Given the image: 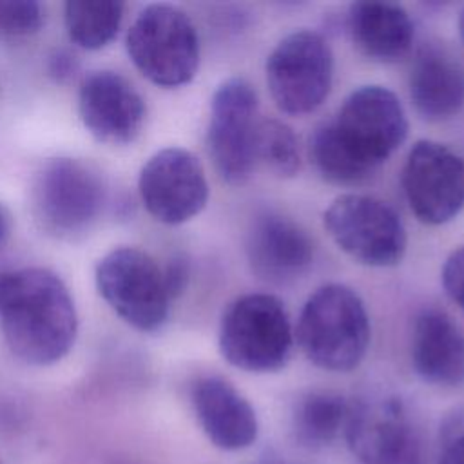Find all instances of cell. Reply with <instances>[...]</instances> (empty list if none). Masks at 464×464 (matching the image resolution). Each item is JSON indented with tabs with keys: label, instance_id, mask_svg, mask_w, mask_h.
I'll list each match as a JSON object with an SVG mask.
<instances>
[{
	"label": "cell",
	"instance_id": "1",
	"mask_svg": "<svg viewBox=\"0 0 464 464\" xmlns=\"http://www.w3.org/2000/svg\"><path fill=\"white\" fill-rule=\"evenodd\" d=\"M0 326L20 361L45 366L72 348L78 315L69 288L54 272L16 268L0 272Z\"/></svg>",
	"mask_w": 464,
	"mask_h": 464
},
{
	"label": "cell",
	"instance_id": "2",
	"mask_svg": "<svg viewBox=\"0 0 464 464\" xmlns=\"http://www.w3.org/2000/svg\"><path fill=\"white\" fill-rule=\"evenodd\" d=\"M370 317L359 294L328 283L304 301L297 341L310 362L328 372H350L361 364L370 344Z\"/></svg>",
	"mask_w": 464,
	"mask_h": 464
},
{
	"label": "cell",
	"instance_id": "3",
	"mask_svg": "<svg viewBox=\"0 0 464 464\" xmlns=\"http://www.w3.org/2000/svg\"><path fill=\"white\" fill-rule=\"evenodd\" d=\"M218 343L228 364L266 373L286 364L294 334L288 314L276 295L245 294L223 312Z\"/></svg>",
	"mask_w": 464,
	"mask_h": 464
},
{
	"label": "cell",
	"instance_id": "4",
	"mask_svg": "<svg viewBox=\"0 0 464 464\" xmlns=\"http://www.w3.org/2000/svg\"><path fill=\"white\" fill-rule=\"evenodd\" d=\"M127 53L152 83L179 87L198 71L199 36L185 11L170 4H150L127 33Z\"/></svg>",
	"mask_w": 464,
	"mask_h": 464
},
{
	"label": "cell",
	"instance_id": "5",
	"mask_svg": "<svg viewBox=\"0 0 464 464\" xmlns=\"http://www.w3.org/2000/svg\"><path fill=\"white\" fill-rule=\"evenodd\" d=\"M31 201L44 230L74 237L87 232L98 219L105 203V183L83 160L51 158L33 179Z\"/></svg>",
	"mask_w": 464,
	"mask_h": 464
},
{
	"label": "cell",
	"instance_id": "6",
	"mask_svg": "<svg viewBox=\"0 0 464 464\" xmlns=\"http://www.w3.org/2000/svg\"><path fill=\"white\" fill-rule=\"evenodd\" d=\"M323 225L344 254L366 266H393L408 246L397 212L373 196L341 194L324 210Z\"/></svg>",
	"mask_w": 464,
	"mask_h": 464
},
{
	"label": "cell",
	"instance_id": "7",
	"mask_svg": "<svg viewBox=\"0 0 464 464\" xmlns=\"http://www.w3.org/2000/svg\"><path fill=\"white\" fill-rule=\"evenodd\" d=\"M96 286L105 303L132 328L160 330L170 306L163 270L143 250L118 246L96 265Z\"/></svg>",
	"mask_w": 464,
	"mask_h": 464
},
{
	"label": "cell",
	"instance_id": "8",
	"mask_svg": "<svg viewBox=\"0 0 464 464\" xmlns=\"http://www.w3.org/2000/svg\"><path fill=\"white\" fill-rule=\"evenodd\" d=\"M266 85L279 111L294 116L315 111L330 92L334 56L315 31L286 34L266 58Z\"/></svg>",
	"mask_w": 464,
	"mask_h": 464
},
{
	"label": "cell",
	"instance_id": "9",
	"mask_svg": "<svg viewBox=\"0 0 464 464\" xmlns=\"http://www.w3.org/2000/svg\"><path fill=\"white\" fill-rule=\"evenodd\" d=\"M330 125L339 141L372 174L408 136L404 107L395 92L382 85L352 91Z\"/></svg>",
	"mask_w": 464,
	"mask_h": 464
},
{
	"label": "cell",
	"instance_id": "10",
	"mask_svg": "<svg viewBox=\"0 0 464 464\" xmlns=\"http://www.w3.org/2000/svg\"><path fill=\"white\" fill-rule=\"evenodd\" d=\"M257 94L245 80L232 76L218 85L210 100L207 145L210 158L228 183L248 179L256 163Z\"/></svg>",
	"mask_w": 464,
	"mask_h": 464
},
{
	"label": "cell",
	"instance_id": "11",
	"mask_svg": "<svg viewBox=\"0 0 464 464\" xmlns=\"http://www.w3.org/2000/svg\"><path fill=\"white\" fill-rule=\"evenodd\" d=\"M401 181L410 210L424 225L448 223L464 207V160L444 143L415 141Z\"/></svg>",
	"mask_w": 464,
	"mask_h": 464
},
{
	"label": "cell",
	"instance_id": "12",
	"mask_svg": "<svg viewBox=\"0 0 464 464\" xmlns=\"http://www.w3.org/2000/svg\"><path fill=\"white\" fill-rule=\"evenodd\" d=\"M138 190L147 212L165 225L192 219L208 199L201 161L181 147H167L152 154L140 170Z\"/></svg>",
	"mask_w": 464,
	"mask_h": 464
},
{
	"label": "cell",
	"instance_id": "13",
	"mask_svg": "<svg viewBox=\"0 0 464 464\" xmlns=\"http://www.w3.org/2000/svg\"><path fill=\"white\" fill-rule=\"evenodd\" d=\"M78 111L85 129L107 145L134 141L145 121L141 94L116 71H94L83 78Z\"/></svg>",
	"mask_w": 464,
	"mask_h": 464
},
{
	"label": "cell",
	"instance_id": "14",
	"mask_svg": "<svg viewBox=\"0 0 464 464\" xmlns=\"http://www.w3.org/2000/svg\"><path fill=\"white\" fill-rule=\"evenodd\" d=\"M344 435L362 464H404L411 453V430L395 397L375 395L350 404Z\"/></svg>",
	"mask_w": 464,
	"mask_h": 464
},
{
	"label": "cell",
	"instance_id": "15",
	"mask_svg": "<svg viewBox=\"0 0 464 464\" xmlns=\"http://www.w3.org/2000/svg\"><path fill=\"white\" fill-rule=\"evenodd\" d=\"M245 250L254 274L270 283H288L301 277L314 259L308 234L290 218L272 210L252 219Z\"/></svg>",
	"mask_w": 464,
	"mask_h": 464
},
{
	"label": "cell",
	"instance_id": "16",
	"mask_svg": "<svg viewBox=\"0 0 464 464\" xmlns=\"http://www.w3.org/2000/svg\"><path fill=\"white\" fill-rule=\"evenodd\" d=\"M192 406L214 446L237 451L257 439L256 411L228 381L216 375L198 379L192 386Z\"/></svg>",
	"mask_w": 464,
	"mask_h": 464
},
{
	"label": "cell",
	"instance_id": "17",
	"mask_svg": "<svg viewBox=\"0 0 464 464\" xmlns=\"http://www.w3.org/2000/svg\"><path fill=\"white\" fill-rule=\"evenodd\" d=\"M411 364L430 384H464V330L442 310H422L413 323Z\"/></svg>",
	"mask_w": 464,
	"mask_h": 464
},
{
	"label": "cell",
	"instance_id": "18",
	"mask_svg": "<svg viewBox=\"0 0 464 464\" xmlns=\"http://www.w3.org/2000/svg\"><path fill=\"white\" fill-rule=\"evenodd\" d=\"M348 31L362 54L382 63H395L406 58L415 34L408 11L390 2L352 4Z\"/></svg>",
	"mask_w": 464,
	"mask_h": 464
},
{
	"label": "cell",
	"instance_id": "19",
	"mask_svg": "<svg viewBox=\"0 0 464 464\" xmlns=\"http://www.w3.org/2000/svg\"><path fill=\"white\" fill-rule=\"evenodd\" d=\"M410 98L428 120L457 116L464 109V69L440 47H422L410 71Z\"/></svg>",
	"mask_w": 464,
	"mask_h": 464
},
{
	"label": "cell",
	"instance_id": "20",
	"mask_svg": "<svg viewBox=\"0 0 464 464\" xmlns=\"http://www.w3.org/2000/svg\"><path fill=\"white\" fill-rule=\"evenodd\" d=\"M350 402L334 392H312L304 395L294 413L297 440L317 448L330 444L346 426Z\"/></svg>",
	"mask_w": 464,
	"mask_h": 464
},
{
	"label": "cell",
	"instance_id": "21",
	"mask_svg": "<svg viewBox=\"0 0 464 464\" xmlns=\"http://www.w3.org/2000/svg\"><path fill=\"white\" fill-rule=\"evenodd\" d=\"M123 4L114 0H71L65 4V27L71 40L83 49H102L116 34Z\"/></svg>",
	"mask_w": 464,
	"mask_h": 464
},
{
	"label": "cell",
	"instance_id": "22",
	"mask_svg": "<svg viewBox=\"0 0 464 464\" xmlns=\"http://www.w3.org/2000/svg\"><path fill=\"white\" fill-rule=\"evenodd\" d=\"M310 156L319 174L332 183L350 185L372 176V172L339 141L330 121L319 125L312 134Z\"/></svg>",
	"mask_w": 464,
	"mask_h": 464
},
{
	"label": "cell",
	"instance_id": "23",
	"mask_svg": "<svg viewBox=\"0 0 464 464\" xmlns=\"http://www.w3.org/2000/svg\"><path fill=\"white\" fill-rule=\"evenodd\" d=\"M256 160L263 161L274 174L290 178L301 167L299 145L294 130L281 120H259L256 129Z\"/></svg>",
	"mask_w": 464,
	"mask_h": 464
},
{
	"label": "cell",
	"instance_id": "24",
	"mask_svg": "<svg viewBox=\"0 0 464 464\" xmlns=\"http://www.w3.org/2000/svg\"><path fill=\"white\" fill-rule=\"evenodd\" d=\"M44 24L42 5L34 0H0V36L34 34Z\"/></svg>",
	"mask_w": 464,
	"mask_h": 464
},
{
	"label": "cell",
	"instance_id": "25",
	"mask_svg": "<svg viewBox=\"0 0 464 464\" xmlns=\"http://www.w3.org/2000/svg\"><path fill=\"white\" fill-rule=\"evenodd\" d=\"M440 281L448 297L464 312V245L446 257Z\"/></svg>",
	"mask_w": 464,
	"mask_h": 464
},
{
	"label": "cell",
	"instance_id": "26",
	"mask_svg": "<svg viewBox=\"0 0 464 464\" xmlns=\"http://www.w3.org/2000/svg\"><path fill=\"white\" fill-rule=\"evenodd\" d=\"M163 279H165V286H167V292H169L170 299L178 297L188 283V263H187V259L181 257V256L172 257L169 261V265L163 268Z\"/></svg>",
	"mask_w": 464,
	"mask_h": 464
},
{
	"label": "cell",
	"instance_id": "27",
	"mask_svg": "<svg viewBox=\"0 0 464 464\" xmlns=\"http://www.w3.org/2000/svg\"><path fill=\"white\" fill-rule=\"evenodd\" d=\"M78 69V60L65 49H56L47 62V72L56 82L69 80Z\"/></svg>",
	"mask_w": 464,
	"mask_h": 464
},
{
	"label": "cell",
	"instance_id": "28",
	"mask_svg": "<svg viewBox=\"0 0 464 464\" xmlns=\"http://www.w3.org/2000/svg\"><path fill=\"white\" fill-rule=\"evenodd\" d=\"M437 464H464V435L446 446Z\"/></svg>",
	"mask_w": 464,
	"mask_h": 464
},
{
	"label": "cell",
	"instance_id": "29",
	"mask_svg": "<svg viewBox=\"0 0 464 464\" xmlns=\"http://www.w3.org/2000/svg\"><path fill=\"white\" fill-rule=\"evenodd\" d=\"M11 232V216L5 210V207L0 203V246L7 241Z\"/></svg>",
	"mask_w": 464,
	"mask_h": 464
},
{
	"label": "cell",
	"instance_id": "30",
	"mask_svg": "<svg viewBox=\"0 0 464 464\" xmlns=\"http://www.w3.org/2000/svg\"><path fill=\"white\" fill-rule=\"evenodd\" d=\"M459 29H460V38L464 42V9H462V13L459 16Z\"/></svg>",
	"mask_w": 464,
	"mask_h": 464
}]
</instances>
